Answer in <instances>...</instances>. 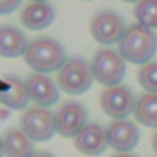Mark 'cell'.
<instances>
[{"instance_id":"obj_1","label":"cell","mask_w":157,"mask_h":157,"mask_svg":"<svg viewBox=\"0 0 157 157\" xmlns=\"http://www.w3.org/2000/svg\"><path fill=\"white\" fill-rule=\"evenodd\" d=\"M67 59L68 57L65 46L54 37H35L33 41H30L24 54L26 65L37 74H48L56 70L59 72Z\"/></svg>"},{"instance_id":"obj_2","label":"cell","mask_w":157,"mask_h":157,"mask_svg":"<svg viewBox=\"0 0 157 157\" xmlns=\"http://www.w3.org/2000/svg\"><path fill=\"white\" fill-rule=\"evenodd\" d=\"M157 52V35L155 32L133 24L126 30V35L118 43V54L126 63L133 65H146Z\"/></svg>"},{"instance_id":"obj_3","label":"cell","mask_w":157,"mask_h":157,"mask_svg":"<svg viewBox=\"0 0 157 157\" xmlns=\"http://www.w3.org/2000/svg\"><path fill=\"white\" fill-rule=\"evenodd\" d=\"M93 82H94V78H93L91 63L78 56L68 57L65 61V65L61 67V70L57 72L59 89L72 96H80V94L87 93L91 89Z\"/></svg>"},{"instance_id":"obj_4","label":"cell","mask_w":157,"mask_h":157,"mask_svg":"<svg viewBox=\"0 0 157 157\" xmlns=\"http://www.w3.org/2000/svg\"><path fill=\"white\" fill-rule=\"evenodd\" d=\"M91 70L98 83L105 87H117L126 76V61L122 59L118 50L100 48L91 59Z\"/></svg>"},{"instance_id":"obj_5","label":"cell","mask_w":157,"mask_h":157,"mask_svg":"<svg viewBox=\"0 0 157 157\" xmlns=\"http://www.w3.org/2000/svg\"><path fill=\"white\" fill-rule=\"evenodd\" d=\"M21 129L33 140V142H46L50 140L56 129V113L48 107H28L22 111L21 117Z\"/></svg>"},{"instance_id":"obj_6","label":"cell","mask_w":157,"mask_h":157,"mask_svg":"<svg viewBox=\"0 0 157 157\" xmlns=\"http://www.w3.org/2000/svg\"><path fill=\"white\" fill-rule=\"evenodd\" d=\"M126 30L128 28L122 15L113 10H102L91 21V35L104 48L120 43L122 37L126 35Z\"/></svg>"},{"instance_id":"obj_7","label":"cell","mask_w":157,"mask_h":157,"mask_svg":"<svg viewBox=\"0 0 157 157\" xmlns=\"http://www.w3.org/2000/svg\"><path fill=\"white\" fill-rule=\"evenodd\" d=\"M135 105L137 96L129 87H105L100 93V107L113 120H128V117L135 113Z\"/></svg>"},{"instance_id":"obj_8","label":"cell","mask_w":157,"mask_h":157,"mask_svg":"<svg viewBox=\"0 0 157 157\" xmlns=\"http://www.w3.org/2000/svg\"><path fill=\"white\" fill-rule=\"evenodd\" d=\"M87 124V107L76 100L65 102L56 111V129L61 137L76 139Z\"/></svg>"},{"instance_id":"obj_9","label":"cell","mask_w":157,"mask_h":157,"mask_svg":"<svg viewBox=\"0 0 157 157\" xmlns=\"http://www.w3.org/2000/svg\"><path fill=\"white\" fill-rule=\"evenodd\" d=\"M105 137L109 148H113L117 153H128L139 144L140 131L131 120H113L105 128Z\"/></svg>"},{"instance_id":"obj_10","label":"cell","mask_w":157,"mask_h":157,"mask_svg":"<svg viewBox=\"0 0 157 157\" xmlns=\"http://www.w3.org/2000/svg\"><path fill=\"white\" fill-rule=\"evenodd\" d=\"M26 87L30 100L37 107H52L59 100V85L48 74L33 72L30 78H26Z\"/></svg>"},{"instance_id":"obj_11","label":"cell","mask_w":157,"mask_h":157,"mask_svg":"<svg viewBox=\"0 0 157 157\" xmlns=\"http://www.w3.org/2000/svg\"><path fill=\"white\" fill-rule=\"evenodd\" d=\"M30 102L26 80L10 74L0 83V104H4L10 111H26Z\"/></svg>"},{"instance_id":"obj_12","label":"cell","mask_w":157,"mask_h":157,"mask_svg":"<svg viewBox=\"0 0 157 157\" xmlns=\"http://www.w3.org/2000/svg\"><path fill=\"white\" fill-rule=\"evenodd\" d=\"M74 146L80 153L89 155V157L102 155L109 148L107 146V137H105V128H102L96 122H89L82 129V133L74 139Z\"/></svg>"},{"instance_id":"obj_13","label":"cell","mask_w":157,"mask_h":157,"mask_svg":"<svg viewBox=\"0 0 157 157\" xmlns=\"http://www.w3.org/2000/svg\"><path fill=\"white\" fill-rule=\"evenodd\" d=\"M56 21V8L50 2H30L21 10V22L30 32H41Z\"/></svg>"},{"instance_id":"obj_14","label":"cell","mask_w":157,"mask_h":157,"mask_svg":"<svg viewBox=\"0 0 157 157\" xmlns=\"http://www.w3.org/2000/svg\"><path fill=\"white\" fill-rule=\"evenodd\" d=\"M28 37L26 33L13 24L0 26V56L4 57H21L28 50Z\"/></svg>"},{"instance_id":"obj_15","label":"cell","mask_w":157,"mask_h":157,"mask_svg":"<svg viewBox=\"0 0 157 157\" xmlns=\"http://www.w3.org/2000/svg\"><path fill=\"white\" fill-rule=\"evenodd\" d=\"M2 144L6 157H32L35 153L33 140L21 128L8 129L2 137Z\"/></svg>"},{"instance_id":"obj_16","label":"cell","mask_w":157,"mask_h":157,"mask_svg":"<svg viewBox=\"0 0 157 157\" xmlns=\"http://www.w3.org/2000/svg\"><path fill=\"white\" fill-rule=\"evenodd\" d=\"M133 115L139 124L157 129V94H140L137 98Z\"/></svg>"},{"instance_id":"obj_17","label":"cell","mask_w":157,"mask_h":157,"mask_svg":"<svg viewBox=\"0 0 157 157\" xmlns=\"http://www.w3.org/2000/svg\"><path fill=\"white\" fill-rule=\"evenodd\" d=\"M133 15L137 19V24L148 28V30H157V0H140L135 4Z\"/></svg>"},{"instance_id":"obj_18","label":"cell","mask_w":157,"mask_h":157,"mask_svg":"<svg viewBox=\"0 0 157 157\" xmlns=\"http://www.w3.org/2000/svg\"><path fill=\"white\" fill-rule=\"evenodd\" d=\"M137 80L148 94H157V61L142 65L137 72Z\"/></svg>"},{"instance_id":"obj_19","label":"cell","mask_w":157,"mask_h":157,"mask_svg":"<svg viewBox=\"0 0 157 157\" xmlns=\"http://www.w3.org/2000/svg\"><path fill=\"white\" fill-rule=\"evenodd\" d=\"M22 6V0H0V15H10Z\"/></svg>"},{"instance_id":"obj_20","label":"cell","mask_w":157,"mask_h":157,"mask_svg":"<svg viewBox=\"0 0 157 157\" xmlns=\"http://www.w3.org/2000/svg\"><path fill=\"white\" fill-rule=\"evenodd\" d=\"M32 157H56L52 151H46V150H41V151H35Z\"/></svg>"},{"instance_id":"obj_21","label":"cell","mask_w":157,"mask_h":157,"mask_svg":"<svg viewBox=\"0 0 157 157\" xmlns=\"http://www.w3.org/2000/svg\"><path fill=\"white\" fill-rule=\"evenodd\" d=\"M111 157H139V155H135V153H131V151H128V153H113Z\"/></svg>"},{"instance_id":"obj_22","label":"cell","mask_w":157,"mask_h":157,"mask_svg":"<svg viewBox=\"0 0 157 157\" xmlns=\"http://www.w3.org/2000/svg\"><path fill=\"white\" fill-rule=\"evenodd\" d=\"M151 148H153V151H155V155H157V131H155L153 137H151Z\"/></svg>"},{"instance_id":"obj_23","label":"cell","mask_w":157,"mask_h":157,"mask_svg":"<svg viewBox=\"0 0 157 157\" xmlns=\"http://www.w3.org/2000/svg\"><path fill=\"white\" fill-rule=\"evenodd\" d=\"M0 157H4V144H2V137H0Z\"/></svg>"},{"instance_id":"obj_24","label":"cell","mask_w":157,"mask_h":157,"mask_svg":"<svg viewBox=\"0 0 157 157\" xmlns=\"http://www.w3.org/2000/svg\"><path fill=\"white\" fill-rule=\"evenodd\" d=\"M122 2H128V4H139L140 0H122Z\"/></svg>"},{"instance_id":"obj_25","label":"cell","mask_w":157,"mask_h":157,"mask_svg":"<svg viewBox=\"0 0 157 157\" xmlns=\"http://www.w3.org/2000/svg\"><path fill=\"white\" fill-rule=\"evenodd\" d=\"M32 2H48V0H32Z\"/></svg>"},{"instance_id":"obj_26","label":"cell","mask_w":157,"mask_h":157,"mask_svg":"<svg viewBox=\"0 0 157 157\" xmlns=\"http://www.w3.org/2000/svg\"><path fill=\"white\" fill-rule=\"evenodd\" d=\"M85 2H93V0H85Z\"/></svg>"}]
</instances>
